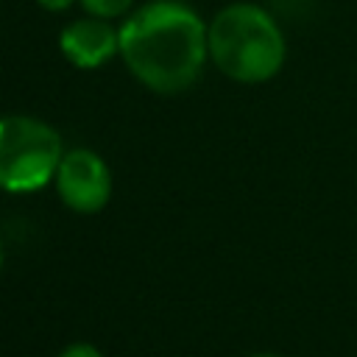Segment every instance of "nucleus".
Wrapping results in <instances>:
<instances>
[{"mask_svg": "<svg viewBox=\"0 0 357 357\" xmlns=\"http://www.w3.org/2000/svg\"><path fill=\"white\" fill-rule=\"evenodd\" d=\"M120 59L145 89L178 95L209 61L206 22L181 0L142 3L120 22Z\"/></svg>", "mask_w": 357, "mask_h": 357, "instance_id": "nucleus-1", "label": "nucleus"}, {"mask_svg": "<svg viewBox=\"0 0 357 357\" xmlns=\"http://www.w3.org/2000/svg\"><path fill=\"white\" fill-rule=\"evenodd\" d=\"M209 61L237 84H268L287 59L284 31L276 17L248 0L229 3L206 22Z\"/></svg>", "mask_w": 357, "mask_h": 357, "instance_id": "nucleus-2", "label": "nucleus"}, {"mask_svg": "<svg viewBox=\"0 0 357 357\" xmlns=\"http://www.w3.org/2000/svg\"><path fill=\"white\" fill-rule=\"evenodd\" d=\"M61 134L31 114L0 117V190L8 195H31L53 184L64 156Z\"/></svg>", "mask_w": 357, "mask_h": 357, "instance_id": "nucleus-3", "label": "nucleus"}, {"mask_svg": "<svg viewBox=\"0 0 357 357\" xmlns=\"http://www.w3.org/2000/svg\"><path fill=\"white\" fill-rule=\"evenodd\" d=\"M53 187H56L59 201L67 209L78 215H95L106 209V204L112 201L114 178H112V167L98 151L67 148L59 162Z\"/></svg>", "mask_w": 357, "mask_h": 357, "instance_id": "nucleus-4", "label": "nucleus"}, {"mask_svg": "<svg viewBox=\"0 0 357 357\" xmlns=\"http://www.w3.org/2000/svg\"><path fill=\"white\" fill-rule=\"evenodd\" d=\"M59 50L73 67L98 70L120 56V28L98 17L73 20L59 31Z\"/></svg>", "mask_w": 357, "mask_h": 357, "instance_id": "nucleus-5", "label": "nucleus"}, {"mask_svg": "<svg viewBox=\"0 0 357 357\" xmlns=\"http://www.w3.org/2000/svg\"><path fill=\"white\" fill-rule=\"evenodd\" d=\"M78 6L98 20H120L134 11V0H78Z\"/></svg>", "mask_w": 357, "mask_h": 357, "instance_id": "nucleus-6", "label": "nucleus"}, {"mask_svg": "<svg viewBox=\"0 0 357 357\" xmlns=\"http://www.w3.org/2000/svg\"><path fill=\"white\" fill-rule=\"evenodd\" d=\"M59 357H103L98 346L86 343V340H78V343H70L59 351Z\"/></svg>", "mask_w": 357, "mask_h": 357, "instance_id": "nucleus-7", "label": "nucleus"}, {"mask_svg": "<svg viewBox=\"0 0 357 357\" xmlns=\"http://www.w3.org/2000/svg\"><path fill=\"white\" fill-rule=\"evenodd\" d=\"M75 3H78V0H36V6L45 8V11H50V14H61V11L73 8Z\"/></svg>", "mask_w": 357, "mask_h": 357, "instance_id": "nucleus-8", "label": "nucleus"}, {"mask_svg": "<svg viewBox=\"0 0 357 357\" xmlns=\"http://www.w3.org/2000/svg\"><path fill=\"white\" fill-rule=\"evenodd\" d=\"M251 357H279V354H271V351H257V354H251Z\"/></svg>", "mask_w": 357, "mask_h": 357, "instance_id": "nucleus-9", "label": "nucleus"}, {"mask_svg": "<svg viewBox=\"0 0 357 357\" xmlns=\"http://www.w3.org/2000/svg\"><path fill=\"white\" fill-rule=\"evenodd\" d=\"M0 271H3V240H0Z\"/></svg>", "mask_w": 357, "mask_h": 357, "instance_id": "nucleus-10", "label": "nucleus"}]
</instances>
